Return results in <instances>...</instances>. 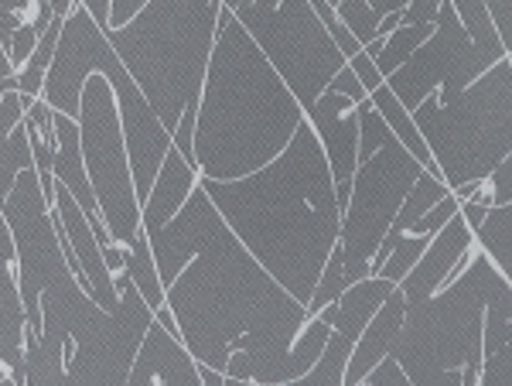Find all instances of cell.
<instances>
[{"label":"cell","instance_id":"1","mask_svg":"<svg viewBox=\"0 0 512 386\" xmlns=\"http://www.w3.org/2000/svg\"><path fill=\"white\" fill-rule=\"evenodd\" d=\"M198 182L256 264L308 305L342 226L332 171L311 123L304 120L284 151L250 175Z\"/></svg>","mask_w":512,"mask_h":386},{"label":"cell","instance_id":"2","mask_svg":"<svg viewBox=\"0 0 512 386\" xmlns=\"http://www.w3.org/2000/svg\"><path fill=\"white\" fill-rule=\"evenodd\" d=\"M304 123L301 103L250 31L219 4L205 79L198 89L192 164L198 178L229 182L274 161Z\"/></svg>","mask_w":512,"mask_h":386},{"label":"cell","instance_id":"3","mask_svg":"<svg viewBox=\"0 0 512 386\" xmlns=\"http://www.w3.org/2000/svg\"><path fill=\"white\" fill-rule=\"evenodd\" d=\"M219 4L222 0H147L127 24L106 28V41L168 134L181 113L198 106Z\"/></svg>","mask_w":512,"mask_h":386},{"label":"cell","instance_id":"4","mask_svg":"<svg viewBox=\"0 0 512 386\" xmlns=\"http://www.w3.org/2000/svg\"><path fill=\"white\" fill-rule=\"evenodd\" d=\"M502 287H512L492 267L482 250L468 253L458 270L431 298L407 305L403 328L393 342V356L414 383H461L475 386L482 369V311L485 301Z\"/></svg>","mask_w":512,"mask_h":386},{"label":"cell","instance_id":"5","mask_svg":"<svg viewBox=\"0 0 512 386\" xmlns=\"http://www.w3.org/2000/svg\"><path fill=\"white\" fill-rule=\"evenodd\" d=\"M410 117L444 185L482 182L512 154V55H502L451 100L424 96Z\"/></svg>","mask_w":512,"mask_h":386},{"label":"cell","instance_id":"6","mask_svg":"<svg viewBox=\"0 0 512 386\" xmlns=\"http://www.w3.org/2000/svg\"><path fill=\"white\" fill-rule=\"evenodd\" d=\"M79 147L93 185L99 216H103L110 240L130 246L140 233V199L130 175L127 141H123L117 96L103 72H93L79 96Z\"/></svg>","mask_w":512,"mask_h":386},{"label":"cell","instance_id":"7","mask_svg":"<svg viewBox=\"0 0 512 386\" xmlns=\"http://www.w3.org/2000/svg\"><path fill=\"white\" fill-rule=\"evenodd\" d=\"M233 14L250 31V38L260 45V52L267 55V62L274 65V72L284 79V86L291 89L308 117L318 93L345 65L342 52L318 14L311 11V4L308 0H280L270 11L243 4Z\"/></svg>","mask_w":512,"mask_h":386},{"label":"cell","instance_id":"8","mask_svg":"<svg viewBox=\"0 0 512 386\" xmlns=\"http://www.w3.org/2000/svg\"><path fill=\"white\" fill-rule=\"evenodd\" d=\"M420 171H424V164L393 134L386 137V144L376 154L355 164L349 199L342 209V226H338V246H342V267L349 284L373 274L369 260H373L376 246L383 243L403 195L410 192Z\"/></svg>","mask_w":512,"mask_h":386},{"label":"cell","instance_id":"9","mask_svg":"<svg viewBox=\"0 0 512 386\" xmlns=\"http://www.w3.org/2000/svg\"><path fill=\"white\" fill-rule=\"evenodd\" d=\"M499 59H489L482 48L468 38L465 24L458 21L451 0H441L434 18V31L427 35L424 45H417V52L410 55L403 65L386 76V86L396 93L407 110L424 100V96H437V100H451L458 96L468 82H475L489 65Z\"/></svg>","mask_w":512,"mask_h":386},{"label":"cell","instance_id":"10","mask_svg":"<svg viewBox=\"0 0 512 386\" xmlns=\"http://www.w3.org/2000/svg\"><path fill=\"white\" fill-rule=\"evenodd\" d=\"M219 226H222L219 209L212 205L209 195H205L202 182H198L168 223L158 226L154 233H144L147 246H151V253H154V264H158V274H161L164 287L175 281L178 270L185 267L205 243H209V236L216 233Z\"/></svg>","mask_w":512,"mask_h":386},{"label":"cell","instance_id":"11","mask_svg":"<svg viewBox=\"0 0 512 386\" xmlns=\"http://www.w3.org/2000/svg\"><path fill=\"white\" fill-rule=\"evenodd\" d=\"M472 250H475L472 229L461 219V212H454L448 223L431 236V243L424 246L417 264L400 277V284H396L403 291V298H407V305H417V301L431 298L437 287L448 284L451 277L468 264V253Z\"/></svg>","mask_w":512,"mask_h":386},{"label":"cell","instance_id":"12","mask_svg":"<svg viewBox=\"0 0 512 386\" xmlns=\"http://www.w3.org/2000/svg\"><path fill=\"white\" fill-rule=\"evenodd\" d=\"M52 216L55 223L62 226L65 240H69L72 253L79 260V274H82V287L89 291V298L96 301L103 311H110L117 305V287H113V274L110 267L103 264V250H99V240L89 229L86 212L79 209V202L72 199V192L62 182L52 185Z\"/></svg>","mask_w":512,"mask_h":386},{"label":"cell","instance_id":"13","mask_svg":"<svg viewBox=\"0 0 512 386\" xmlns=\"http://www.w3.org/2000/svg\"><path fill=\"white\" fill-rule=\"evenodd\" d=\"M130 386L158 383V386H202L198 380V363L192 352L185 349V342L178 335H171L168 328L151 322L137 346V356L130 363L127 373Z\"/></svg>","mask_w":512,"mask_h":386},{"label":"cell","instance_id":"14","mask_svg":"<svg viewBox=\"0 0 512 386\" xmlns=\"http://www.w3.org/2000/svg\"><path fill=\"white\" fill-rule=\"evenodd\" d=\"M403 311H407V298H403L400 287H393L390 298L373 311V318L362 325L359 339H355L349 363H345V386H359L362 376L393 349L396 335L403 328Z\"/></svg>","mask_w":512,"mask_h":386},{"label":"cell","instance_id":"15","mask_svg":"<svg viewBox=\"0 0 512 386\" xmlns=\"http://www.w3.org/2000/svg\"><path fill=\"white\" fill-rule=\"evenodd\" d=\"M195 185H198L195 164L181 158V151L171 144L161 161V168H158V175H154L151 192H147V199L140 202V229H144V233H154L158 226L168 223Z\"/></svg>","mask_w":512,"mask_h":386},{"label":"cell","instance_id":"16","mask_svg":"<svg viewBox=\"0 0 512 386\" xmlns=\"http://www.w3.org/2000/svg\"><path fill=\"white\" fill-rule=\"evenodd\" d=\"M472 236L475 246H482V253L492 260V267L512 281V205H489Z\"/></svg>","mask_w":512,"mask_h":386},{"label":"cell","instance_id":"17","mask_svg":"<svg viewBox=\"0 0 512 386\" xmlns=\"http://www.w3.org/2000/svg\"><path fill=\"white\" fill-rule=\"evenodd\" d=\"M123 274L134 281V287L140 291V298H144L147 308L158 311L164 305V284H161L158 264H154L151 246H147L144 229H140V233L134 236V243L127 246V267H123Z\"/></svg>","mask_w":512,"mask_h":386},{"label":"cell","instance_id":"18","mask_svg":"<svg viewBox=\"0 0 512 386\" xmlns=\"http://www.w3.org/2000/svg\"><path fill=\"white\" fill-rule=\"evenodd\" d=\"M59 31H62V18L55 14L52 21H48V28L41 31L35 52L28 55V62L21 65L18 72H14V89L24 96V100H35V96H41V86H45V72L48 65H52V55H55V41H59Z\"/></svg>","mask_w":512,"mask_h":386},{"label":"cell","instance_id":"19","mask_svg":"<svg viewBox=\"0 0 512 386\" xmlns=\"http://www.w3.org/2000/svg\"><path fill=\"white\" fill-rule=\"evenodd\" d=\"M434 31V24H396L390 35H383V45L373 55L376 69L383 72V79L390 76L396 65H403L410 55L417 52V45H424L427 35Z\"/></svg>","mask_w":512,"mask_h":386},{"label":"cell","instance_id":"20","mask_svg":"<svg viewBox=\"0 0 512 386\" xmlns=\"http://www.w3.org/2000/svg\"><path fill=\"white\" fill-rule=\"evenodd\" d=\"M355 342L345 339L342 332H332L325 342V349H321V356L311 363L308 373L301 376L294 386H338L345 383V363H349V352H352Z\"/></svg>","mask_w":512,"mask_h":386},{"label":"cell","instance_id":"21","mask_svg":"<svg viewBox=\"0 0 512 386\" xmlns=\"http://www.w3.org/2000/svg\"><path fill=\"white\" fill-rule=\"evenodd\" d=\"M451 7H454V14H458V21L465 24L468 38H472L475 45L489 55V59H502V55H509L506 45H502L499 35H495V24H492L482 0H451Z\"/></svg>","mask_w":512,"mask_h":386},{"label":"cell","instance_id":"22","mask_svg":"<svg viewBox=\"0 0 512 386\" xmlns=\"http://www.w3.org/2000/svg\"><path fill=\"white\" fill-rule=\"evenodd\" d=\"M55 18L52 4L48 0H0V45H11V35L21 28V24H31V28L45 31L48 21Z\"/></svg>","mask_w":512,"mask_h":386},{"label":"cell","instance_id":"23","mask_svg":"<svg viewBox=\"0 0 512 386\" xmlns=\"http://www.w3.org/2000/svg\"><path fill=\"white\" fill-rule=\"evenodd\" d=\"M427 243H431V236L414 233V229H403V233L396 236V243L390 246V253H386V260L379 264L376 274H383L386 281L400 284V277L417 264L420 253H424V246H427Z\"/></svg>","mask_w":512,"mask_h":386},{"label":"cell","instance_id":"24","mask_svg":"<svg viewBox=\"0 0 512 386\" xmlns=\"http://www.w3.org/2000/svg\"><path fill=\"white\" fill-rule=\"evenodd\" d=\"M345 287H349V281H345V267H342V246L335 243L332 253H328V260H325V267H321L318 284H315V291H311L304 311H308V315H315L318 308H325L328 301H335Z\"/></svg>","mask_w":512,"mask_h":386},{"label":"cell","instance_id":"25","mask_svg":"<svg viewBox=\"0 0 512 386\" xmlns=\"http://www.w3.org/2000/svg\"><path fill=\"white\" fill-rule=\"evenodd\" d=\"M355 117H359V147H355V158L366 161L369 154H376L379 147L386 144V137H390L393 130L386 127V120L373 110V103L369 100L355 103Z\"/></svg>","mask_w":512,"mask_h":386},{"label":"cell","instance_id":"26","mask_svg":"<svg viewBox=\"0 0 512 386\" xmlns=\"http://www.w3.org/2000/svg\"><path fill=\"white\" fill-rule=\"evenodd\" d=\"M335 14H338V21L349 28V35L359 41V45H369V41L376 38L379 14L369 7V0H338Z\"/></svg>","mask_w":512,"mask_h":386},{"label":"cell","instance_id":"27","mask_svg":"<svg viewBox=\"0 0 512 386\" xmlns=\"http://www.w3.org/2000/svg\"><path fill=\"white\" fill-rule=\"evenodd\" d=\"M485 192H489L492 205H512V154H506L489 175L482 178Z\"/></svg>","mask_w":512,"mask_h":386},{"label":"cell","instance_id":"28","mask_svg":"<svg viewBox=\"0 0 512 386\" xmlns=\"http://www.w3.org/2000/svg\"><path fill=\"white\" fill-rule=\"evenodd\" d=\"M359 386H410V380H407V373H403V366L396 363L393 352H386V356L362 376Z\"/></svg>","mask_w":512,"mask_h":386},{"label":"cell","instance_id":"29","mask_svg":"<svg viewBox=\"0 0 512 386\" xmlns=\"http://www.w3.org/2000/svg\"><path fill=\"white\" fill-rule=\"evenodd\" d=\"M482 4L495 24V35H499L506 52L512 55V0H482Z\"/></svg>","mask_w":512,"mask_h":386},{"label":"cell","instance_id":"30","mask_svg":"<svg viewBox=\"0 0 512 386\" xmlns=\"http://www.w3.org/2000/svg\"><path fill=\"white\" fill-rule=\"evenodd\" d=\"M328 89H335V93H345L349 100H366V89H362V82L355 79V72L349 69V65H342V69L335 72L332 82H328Z\"/></svg>","mask_w":512,"mask_h":386},{"label":"cell","instance_id":"31","mask_svg":"<svg viewBox=\"0 0 512 386\" xmlns=\"http://www.w3.org/2000/svg\"><path fill=\"white\" fill-rule=\"evenodd\" d=\"M437 7H441V0H410L403 7V24H434Z\"/></svg>","mask_w":512,"mask_h":386},{"label":"cell","instance_id":"32","mask_svg":"<svg viewBox=\"0 0 512 386\" xmlns=\"http://www.w3.org/2000/svg\"><path fill=\"white\" fill-rule=\"evenodd\" d=\"M144 4H147V0H110V28H120V24H127Z\"/></svg>","mask_w":512,"mask_h":386},{"label":"cell","instance_id":"33","mask_svg":"<svg viewBox=\"0 0 512 386\" xmlns=\"http://www.w3.org/2000/svg\"><path fill=\"white\" fill-rule=\"evenodd\" d=\"M99 250H103V264L110 267V274H120V270L127 267V246L106 243V246H99Z\"/></svg>","mask_w":512,"mask_h":386},{"label":"cell","instance_id":"34","mask_svg":"<svg viewBox=\"0 0 512 386\" xmlns=\"http://www.w3.org/2000/svg\"><path fill=\"white\" fill-rule=\"evenodd\" d=\"M407 4L410 0H369V7H373L379 18H383V14H393V11H403Z\"/></svg>","mask_w":512,"mask_h":386},{"label":"cell","instance_id":"35","mask_svg":"<svg viewBox=\"0 0 512 386\" xmlns=\"http://www.w3.org/2000/svg\"><path fill=\"white\" fill-rule=\"evenodd\" d=\"M48 4H52V11L59 14V18H65V14H69L72 7L79 4V0H48Z\"/></svg>","mask_w":512,"mask_h":386},{"label":"cell","instance_id":"36","mask_svg":"<svg viewBox=\"0 0 512 386\" xmlns=\"http://www.w3.org/2000/svg\"><path fill=\"white\" fill-rule=\"evenodd\" d=\"M250 4H256V7H263V11H270V7H277L280 0H250Z\"/></svg>","mask_w":512,"mask_h":386},{"label":"cell","instance_id":"37","mask_svg":"<svg viewBox=\"0 0 512 386\" xmlns=\"http://www.w3.org/2000/svg\"><path fill=\"white\" fill-rule=\"evenodd\" d=\"M250 4V0H222V7H229V11H236V7Z\"/></svg>","mask_w":512,"mask_h":386},{"label":"cell","instance_id":"38","mask_svg":"<svg viewBox=\"0 0 512 386\" xmlns=\"http://www.w3.org/2000/svg\"><path fill=\"white\" fill-rule=\"evenodd\" d=\"M328 4H332V7H335V4H338V0H328Z\"/></svg>","mask_w":512,"mask_h":386}]
</instances>
